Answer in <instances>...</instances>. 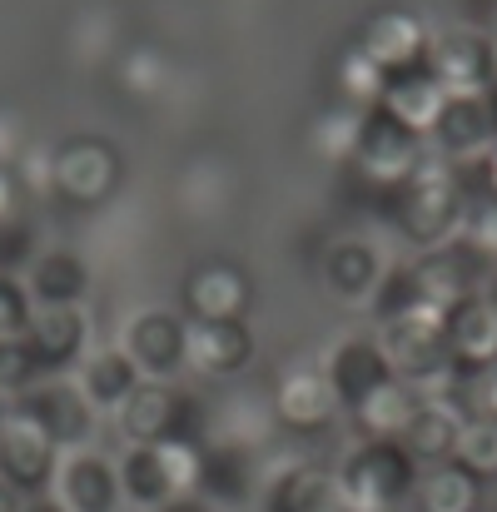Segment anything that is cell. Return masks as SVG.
Masks as SVG:
<instances>
[{
	"label": "cell",
	"instance_id": "obj_32",
	"mask_svg": "<svg viewBox=\"0 0 497 512\" xmlns=\"http://www.w3.org/2000/svg\"><path fill=\"white\" fill-rule=\"evenodd\" d=\"M453 239H463L483 264L497 269V199H468L463 204V224H458Z\"/></svg>",
	"mask_w": 497,
	"mask_h": 512
},
{
	"label": "cell",
	"instance_id": "obj_6",
	"mask_svg": "<svg viewBox=\"0 0 497 512\" xmlns=\"http://www.w3.org/2000/svg\"><path fill=\"white\" fill-rule=\"evenodd\" d=\"M428 70L438 75V85H443L448 95H483L497 80L488 30L458 25V30L433 35V45H428Z\"/></svg>",
	"mask_w": 497,
	"mask_h": 512
},
{
	"label": "cell",
	"instance_id": "obj_23",
	"mask_svg": "<svg viewBox=\"0 0 497 512\" xmlns=\"http://www.w3.org/2000/svg\"><path fill=\"white\" fill-rule=\"evenodd\" d=\"M418 408H423V393H418L413 383H403V378H388L383 388H373V393H368L363 403H353L348 413H353V423H358L363 438L403 443V433L413 428Z\"/></svg>",
	"mask_w": 497,
	"mask_h": 512
},
{
	"label": "cell",
	"instance_id": "obj_19",
	"mask_svg": "<svg viewBox=\"0 0 497 512\" xmlns=\"http://www.w3.org/2000/svg\"><path fill=\"white\" fill-rule=\"evenodd\" d=\"M319 279L338 304H373V289L383 279V259L363 239H333L319 259Z\"/></svg>",
	"mask_w": 497,
	"mask_h": 512
},
{
	"label": "cell",
	"instance_id": "obj_20",
	"mask_svg": "<svg viewBox=\"0 0 497 512\" xmlns=\"http://www.w3.org/2000/svg\"><path fill=\"white\" fill-rule=\"evenodd\" d=\"M184 309L189 319H244L249 314V279L234 264H199L184 274Z\"/></svg>",
	"mask_w": 497,
	"mask_h": 512
},
{
	"label": "cell",
	"instance_id": "obj_26",
	"mask_svg": "<svg viewBox=\"0 0 497 512\" xmlns=\"http://www.w3.org/2000/svg\"><path fill=\"white\" fill-rule=\"evenodd\" d=\"M413 503H418V512H483V478L453 458L433 463L418 473Z\"/></svg>",
	"mask_w": 497,
	"mask_h": 512
},
{
	"label": "cell",
	"instance_id": "obj_3",
	"mask_svg": "<svg viewBox=\"0 0 497 512\" xmlns=\"http://www.w3.org/2000/svg\"><path fill=\"white\" fill-rule=\"evenodd\" d=\"M423 150H428L423 135H413L408 125H398L388 110H363L358 140H353V155H348L343 170L378 199V194H393V189H403L413 179Z\"/></svg>",
	"mask_w": 497,
	"mask_h": 512
},
{
	"label": "cell",
	"instance_id": "obj_37",
	"mask_svg": "<svg viewBox=\"0 0 497 512\" xmlns=\"http://www.w3.org/2000/svg\"><path fill=\"white\" fill-rule=\"evenodd\" d=\"M453 165H458V160H453ZM458 179H463V194H468V199H497V140L478 160H463V165H458Z\"/></svg>",
	"mask_w": 497,
	"mask_h": 512
},
{
	"label": "cell",
	"instance_id": "obj_34",
	"mask_svg": "<svg viewBox=\"0 0 497 512\" xmlns=\"http://www.w3.org/2000/svg\"><path fill=\"white\" fill-rule=\"evenodd\" d=\"M50 373L40 368V358L30 353V343L15 339V343H0V388H10V393H25V388H35V383H45Z\"/></svg>",
	"mask_w": 497,
	"mask_h": 512
},
{
	"label": "cell",
	"instance_id": "obj_17",
	"mask_svg": "<svg viewBox=\"0 0 497 512\" xmlns=\"http://www.w3.org/2000/svg\"><path fill=\"white\" fill-rule=\"evenodd\" d=\"M433 145H438V155H448V160H478L488 145L497 140V125H493V110H488V100L483 95H448V105H443V115L433 120Z\"/></svg>",
	"mask_w": 497,
	"mask_h": 512
},
{
	"label": "cell",
	"instance_id": "obj_27",
	"mask_svg": "<svg viewBox=\"0 0 497 512\" xmlns=\"http://www.w3.org/2000/svg\"><path fill=\"white\" fill-rule=\"evenodd\" d=\"M140 378H145V373L130 363L125 348H105V353H95V358L85 363L80 393L90 398V408H120V403L140 388Z\"/></svg>",
	"mask_w": 497,
	"mask_h": 512
},
{
	"label": "cell",
	"instance_id": "obj_31",
	"mask_svg": "<svg viewBox=\"0 0 497 512\" xmlns=\"http://www.w3.org/2000/svg\"><path fill=\"white\" fill-rule=\"evenodd\" d=\"M453 463H463V468L478 473L483 483L497 478V418H468V423L458 428Z\"/></svg>",
	"mask_w": 497,
	"mask_h": 512
},
{
	"label": "cell",
	"instance_id": "obj_25",
	"mask_svg": "<svg viewBox=\"0 0 497 512\" xmlns=\"http://www.w3.org/2000/svg\"><path fill=\"white\" fill-rule=\"evenodd\" d=\"M60 498L70 512H115L120 508V468H110L95 453H80L60 468Z\"/></svg>",
	"mask_w": 497,
	"mask_h": 512
},
{
	"label": "cell",
	"instance_id": "obj_2",
	"mask_svg": "<svg viewBox=\"0 0 497 512\" xmlns=\"http://www.w3.org/2000/svg\"><path fill=\"white\" fill-rule=\"evenodd\" d=\"M418 463L403 443L363 438L338 473V512H398L418 488Z\"/></svg>",
	"mask_w": 497,
	"mask_h": 512
},
{
	"label": "cell",
	"instance_id": "obj_9",
	"mask_svg": "<svg viewBox=\"0 0 497 512\" xmlns=\"http://www.w3.org/2000/svg\"><path fill=\"white\" fill-rule=\"evenodd\" d=\"M443 339H448V358L458 373H478V368H493L497 363V299L483 294H468L463 304H453L443 314Z\"/></svg>",
	"mask_w": 497,
	"mask_h": 512
},
{
	"label": "cell",
	"instance_id": "obj_4",
	"mask_svg": "<svg viewBox=\"0 0 497 512\" xmlns=\"http://www.w3.org/2000/svg\"><path fill=\"white\" fill-rule=\"evenodd\" d=\"M120 428L135 448H155V443H204V413L199 398H189L184 388H174L169 378H140V388L120 403Z\"/></svg>",
	"mask_w": 497,
	"mask_h": 512
},
{
	"label": "cell",
	"instance_id": "obj_24",
	"mask_svg": "<svg viewBox=\"0 0 497 512\" xmlns=\"http://www.w3.org/2000/svg\"><path fill=\"white\" fill-rule=\"evenodd\" d=\"M463 423H468V413H463V403H458V398H423V408H418L413 428L403 433V448L413 453V463H418V468L448 463Z\"/></svg>",
	"mask_w": 497,
	"mask_h": 512
},
{
	"label": "cell",
	"instance_id": "obj_30",
	"mask_svg": "<svg viewBox=\"0 0 497 512\" xmlns=\"http://www.w3.org/2000/svg\"><path fill=\"white\" fill-rule=\"evenodd\" d=\"M368 309H373L378 324H398V319L428 309V304H423V289H418V269H413V264H393V269H383V279H378Z\"/></svg>",
	"mask_w": 497,
	"mask_h": 512
},
{
	"label": "cell",
	"instance_id": "obj_18",
	"mask_svg": "<svg viewBox=\"0 0 497 512\" xmlns=\"http://www.w3.org/2000/svg\"><path fill=\"white\" fill-rule=\"evenodd\" d=\"M443 105H448V90L438 85V75L428 70V60L423 65H408V70H393L383 80V100H378V110H388L413 135H428L433 120L443 115Z\"/></svg>",
	"mask_w": 497,
	"mask_h": 512
},
{
	"label": "cell",
	"instance_id": "obj_11",
	"mask_svg": "<svg viewBox=\"0 0 497 512\" xmlns=\"http://www.w3.org/2000/svg\"><path fill=\"white\" fill-rule=\"evenodd\" d=\"M50 478H55V443L25 413H5V423H0V483H10L15 493H40Z\"/></svg>",
	"mask_w": 497,
	"mask_h": 512
},
{
	"label": "cell",
	"instance_id": "obj_10",
	"mask_svg": "<svg viewBox=\"0 0 497 512\" xmlns=\"http://www.w3.org/2000/svg\"><path fill=\"white\" fill-rule=\"evenodd\" d=\"M15 413H25L55 448H75V443H85L90 428H95L90 398H85L80 388H70V383H35V388H25Z\"/></svg>",
	"mask_w": 497,
	"mask_h": 512
},
{
	"label": "cell",
	"instance_id": "obj_35",
	"mask_svg": "<svg viewBox=\"0 0 497 512\" xmlns=\"http://www.w3.org/2000/svg\"><path fill=\"white\" fill-rule=\"evenodd\" d=\"M458 403L468 418H497V363L458 378Z\"/></svg>",
	"mask_w": 497,
	"mask_h": 512
},
{
	"label": "cell",
	"instance_id": "obj_7",
	"mask_svg": "<svg viewBox=\"0 0 497 512\" xmlns=\"http://www.w3.org/2000/svg\"><path fill=\"white\" fill-rule=\"evenodd\" d=\"M50 179H55V189L70 204L90 209V204H100V199L115 194V184H120V155L105 140H90V135L65 140L55 150V160H50Z\"/></svg>",
	"mask_w": 497,
	"mask_h": 512
},
{
	"label": "cell",
	"instance_id": "obj_8",
	"mask_svg": "<svg viewBox=\"0 0 497 512\" xmlns=\"http://www.w3.org/2000/svg\"><path fill=\"white\" fill-rule=\"evenodd\" d=\"M254 358V334L244 319H184V368L204 378H229L249 368Z\"/></svg>",
	"mask_w": 497,
	"mask_h": 512
},
{
	"label": "cell",
	"instance_id": "obj_28",
	"mask_svg": "<svg viewBox=\"0 0 497 512\" xmlns=\"http://www.w3.org/2000/svg\"><path fill=\"white\" fill-rule=\"evenodd\" d=\"M85 289H90V269H85V259L70 254V249L40 254L35 269H30V294L40 299V309H45V304H80Z\"/></svg>",
	"mask_w": 497,
	"mask_h": 512
},
{
	"label": "cell",
	"instance_id": "obj_29",
	"mask_svg": "<svg viewBox=\"0 0 497 512\" xmlns=\"http://www.w3.org/2000/svg\"><path fill=\"white\" fill-rule=\"evenodd\" d=\"M383 70L373 65V55H363V45L353 40L338 60H333V90H338V105L343 110H378V100H383Z\"/></svg>",
	"mask_w": 497,
	"mask_h": 512
},
{
	"label": "cell",
	"instance_id": "obj_36",
	"mask_svg": "<svg viewBox=\"0 0 497 512\" xmlns=\"http://www.w3.org/2000/svg\"><path fill=\"white\" fill-rule=\"evenodd\" d=\"M30 294L15 284V279H5L0 274V343H15L25 339V329H30Z\"/></svg>",
	"mask_w": 497,
	"mask_h": 512
},
{
	"label": "cell",
	"instance_id": "obj_12",
	"mask_svg": "<svg viewBox=\"0 0 497 512\" xmlns=\"http://www.w3.org/2000/svg\"><path fill=\"white\" fill-rule=\"evenodd\" d=\"M358 45H363V55H373V65H378L383 75H393V70L423 65V60H428L433 35L423 30V20H418V15H408V10H393V5H388V10H373V15L363 20Z\"/></svg>",
	"mask_w": 497,
	"mask_h": 512
},
{
	"label": "cell",
	"instance_id": "obj_14",
	"mask_svg": "<svg viewBox=\"0 0 497 512\" xmlns=\"http://www.w3.org/2000/svg\"><path fill=\"white\" fill-rule=\"evenodd\" d=\"M254 458L239 443H204L199 448V473H194V493L214 508H244L254 498Z\"/></svg>",
	"mask_w": 497,
	"mask_h": 512
},
{
	"label": "cell",
	"instance_id": "obj_22",
	"mask_svg": "<svg viewBox=\"0 0 497 512\" xmlns=\"http://www.w3.org/2000/svg\"><path fill=\"white\" fill-rule=\"evenodd\" d=\"M25 343L30 353L40 358L45 373H60L80 358L85 348V314L75 304H45L30 314V329H25Z\"/></svg>",
	"mask_w": 497,
	"mask_h": 512
},
{
	"label": "cell",
	"instance_id": "obj_43",
	"mask_svg": "<svg viewBox=\"0 0 497 512\" xmlns=\"http://www.w3.org/2000/svg\"><path fill=\"white\" fill-rule=\"evenodd\" d=\"M0 423H5V413H0Z\"/></svg>",
	"mask_w": 497,
	"mask_h": 512
},
{
	"label": "cell",
	"instance_id": "obj_38",
	"mask_svg": "<svg viewBox=\"0 0 497 512\" xmlns=\"http://www.w3.org/2000/svg\"><path fill=\"white\" fill-rule=\"evenodd\" d=\"M155 512H219L214 503H204L199 493H184V498H169L165 508H155Z\"/></svg>",
	"mask_w": 497,
	"mask_h": 512
},
{
	"label": "cell",
	"instance_id": "obj_15",
	"mask_svg": "<svg viewBox=\"0 0 497 512\" xmlns=\"http://www.w3.org/2000/svg\"><path fill=\"white\" fill-rule=\"evenodd\" d=\"M324 378H329L333 398H338L343 408H353V403H363L373 388H383V383L393 378V368H388L378 339H338L329 348V358H324Z\"/></svg>",
	"mask_w": 497,
	"mask_h": 512
},
{
	"label": "cell",
	"instance_id": "obj_39",
	"mask_svg": "<svg viewBox=\"0 0 497 512\" xmlns=\"http://www.w3.org/2000/svg\"><path fill=\"white\" fill-rule=\"evenodd\" d=\"M20 512H70L65 503H50V498H30V503H20Z\"/></svg>",
	"mask_w": 497,
	"mask_h": 512
},
{
	"label": "cell",
	"instance_id": "obj_41",
	"mask_svg": "<svg viewBox=\"0 0 497 512\" xmlns=\"http://www.w3.org/2000/svg\"><path fill=\"white\" fill-rule=\"evenodd\" d=\"M488 45H493V65H497V25L488 30Z\"/></svg>",
	"mask_w": 497,
	"mask_h": 512
},
{
	"label": "cell",
	"instance_id": "obj_16",
	"mask_svg": "<svg viewBox=\"0 0 497 512\" xmlns=\"http://www.w3.org/2000/svg\"><path fill=\"white\" fill-rule=\"evenodd\" d=\"M333 408H338V398H333L324 368H289V373H279V383H274V418L289 433L329 428Z\"/></svg>",
	"mask_w": 497,
	"mask_h": 512
},
{
	"label": "cell",
	"instance_id": "obj_42",
	"mask_svg": "<svg viewBox=\"0 0 497 512\" xmlns=\"http://www.w3.org/2000/svg\"><path fill=\"white\" fill-rule=\"evenodd\" d=\"M488 294H493V299H497V269H493V284H488Z\"/></svg>",
	"mask_w": 497,
	"mask_h": 512
},
{
	"label": "cell",
	"instance_id": "obj_5",
	"mask_svg": "<svg viewBox=\"0 0 497 512\" xmlns=\"http://www.w3.org/2000/svg\"><path fill=\"white\" fill-rule=\"evenodd\" d=\"M199 448L204 443H155V448H135L120 463V493L135 508H165L169 498L194 493V473H199Z\"/></svg>",
	"mask_w": 497,
	"mask_h": 512
},
{
	"label": "cell",
	"instance_id": "obj_40",
	"mask_svg": "<svg viewBox=\"0 0 497 512\" xmlns=\"http://www.w3.org/2000/svg\"><path fill=\"white\" fill-rule=\"evenodd\" d=\"M483 100H488V110H493V125H497V80L483 90Z\"/></svg>",
	"mask_w": 497,
	"mask_h": 512
},
{
	"label": "cell",
	"instance_id": "obj_13",
	"mask_svg": "<svg viewBox=\"0 0 497 512\" xmlns=\"http://www.w3.org/2000/svg\"><path fill=\"white\" fill-rule=\"evenodd\" d=\"M125 353L140 373L174 378L184 368V319L169 309H145L125 324Z\"/></svg>",
	"mask_w": 497,
	"mask_h": 512
},
{
	"label": "cell",
	"instance_id": "obj_1",
	"mask_svg": "<svg viewBox=\"0 0 497 512\" xmlns=\"http://www.w3.org/2000/svg\"><path fill=\"white\" fill-rule=\"evenodd\" d=\"M463 204H468V194H463L458 165L438 150H423L413 179L393 194V224L408 244L443 249L463 224Z\"/></svg>",
	"mask_w": 497,
	"mask_h": 512
},
{
	"label": "cell",
	"instance_id": "obj_21",
	"mask_svg": "<svg viewBox=\"0 0 497 512\" xmlns=\"http://www.w3.org/2000/svg\"><path fill=\"white\" fill-rule=\"evenodd\" d=\"M264 512H338V473L319 463H289L264 483Z\"/></svg>",
	"mask_w": 497,
	"mask_h": 512
},
{
	"label": "cell",
	"instance_id": "obj_33",
	"mask_svg": "<svg viewBox=\"0 0 497 512\" xmlns=\"http://www.w3.org/2000/svg\"><path fill=\"white\" fill-rule=\"evenodd\" d=\"M358 110H329L319 125H314V150L324 155V160H333V165H348V155H353V140H358Z\"/></svg>",
	"mask_w": 497,
	"mask_h": 512
}]
</instances>
